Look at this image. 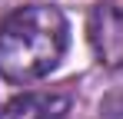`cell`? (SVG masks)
<instances>
[{"label":"cell","instance_id":"1","mask_svg":"<svg viewBox=\"0 0 123 119\" xmlns=\"http://www.w3.org/2000/svg\"><path fill=\"white\" fill-rule=\"evenodd\" d=\"M67 53V17L60 7L30 3L0 23V76L27 86L43 79Z\"/></svg>","mask_w":123,"mask_h":119},{"label":"cell","instance_id":"2","mask_svg":"<svg viewBox=\"0 0 123 119\" xmlns=\"http://www.w3.org/2000/svg\"><path fill=\"white\" fill-rule=\"evenodd\" d=\"M86 37L90 46L106 70L123 66V10L113 3H97L86 17Z\"/></svg>","mask_w":123,"mask_h":119},{"label":"cell","instance_id":"3","mask_svg":"<svg viewBox=\"0 0 123 119\" xmlns=\"http://www.w3.org/2000/svg\"><path fill=\"white\" fill-rule=\"evenodd\" d=\"M70 93L47 89V93H23L0 106V119H63L70 113Z\"/></svg>","mask_w":123,"mask_h":119}]
</instances>
